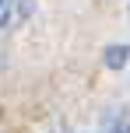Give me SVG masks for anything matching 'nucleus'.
<instances>
[{
    "instance_id": "nucleus-1",
    "label": "nucleus",
    "mask_w": 130,
    "mask_h": 133,
    "mask_svg": "<svg viewBox=\"0 0 130 133\" xmlns=\"http://www.w3.org/2000/svg\"><path fill=\"white\" fill-rule=\"evenodd\" d=\"M102 60H106V66H109V70H123L127 60H130V46H123V42H113V46H106Z\"/></svg>"
},
{
    "instance_id": "nucleus-2",
    "label": "nucleus",
    "mask_w": 130,
    "mask_h": 133,
    "mask_svg": "<svg viewBox=\"0 0 130 133\" xmlns=\"http://www.w3.org/2000/svg\"><path fill=\"white\" fill-rule=\"evenodd\" d=\"M32 11H35V4H32V0H21V4L14 7V14H18V18H28Z\"/></svg>"
},
{
    "instance_id": "nucleus-3",
    "label": "nucleus",
    "mask_w": 130,
    "mask_h": 133,
    "mask_svg": "<svg viewBox=\"0 0 130 133\" xmlns=\"http://www.w3.org/2000/svg\"><path fill=\"white\" fill-rule=\"evenodd\" d=\"M14 18H18V14H14V7H11V11H0V28H7Z\"/></svg>"
},
{
    "instance_id": "nucleus-4",
    "label": "nucleus",
    "mask_w": 130,
    "mask_h": 133,
    "mask_svg": "<svg viewBox=\"0 0 130 133\" xmlns=\"http://www.w3.org/2000/svg\"><path fill=\"white\" fill-rule=\"evenodd\" d=\"M113 133H130V123H123V126H116Z\"/></svg>"
},
{
    "instance_id": "nucleus-5",
    "label": "nucleus",
    "mask_w": 130,
    "mask_h": 133,
    "mask_svg": "<svg viewBox=\"0 0 130 133\" xmlns=\"http://www.w3.org/2000/svg\"><path fill=\"white\" fill-rule=\"evenodd\" d=\"M4 4H7V0H0V11H4Z\"/></svg>"
}]
</instances>
